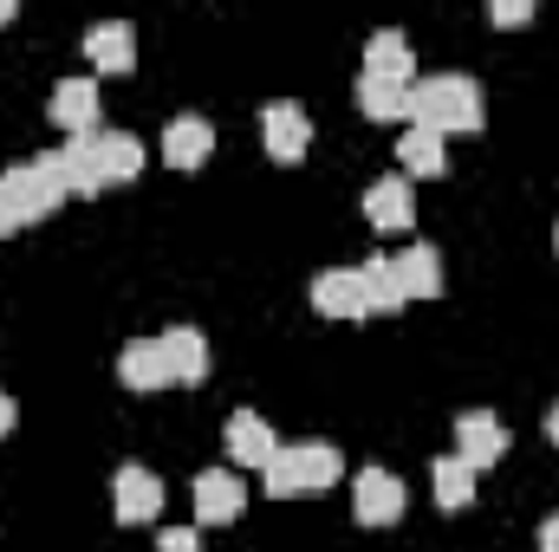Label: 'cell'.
<instances>
[{
    "instance_id": "9",
    "label": "cell",
    "mask_w": 559,
    "mask_h": 552,
    "mask_svg": "<svg viewBox=\"0 0 559 552\" xmlns=\"http://www.w3.org/2000/svg\"><path fill=\"white\" fill-rule=\"evenodd\" d=\"M274 455H280V435L267 429V416L261 410H235L228 416V461L235 468H274Z\"/></svg>"
},
{
    "instance_id": "22",
    "label": "cell",
    "mask_w": 559,
    "mask_h": 552,
    "mask_svg": "<svg viewBox=\"0 0 559 552\" xmlns=\"http://www.w3.org/2000/svg\"><path fill=\"white\" fill-rule=\"evenodd\" d=\"M397 156H404V169H411V176H442V169H449V137H436V131L411 124L404 143H397Z\"/></svg>"
},
{
    "instance_id": "29",
    "label": "cell",
    "mask_w": 559,
    "mask_h": 552,
    "mask_svg": "<svg viewBox=\"0 0 559 552\" xmlns=\"http://www.w3.org/2000/svg\"><path fill=\"white\" fill-rule=\"evenodd\" d=\"M13 422H20V410H13V397H7V391H0V435H7V429H13Z\"/></svg>"
},
{
    "instance_id": "11",
    "label": "cell",
    "mask_w": 559,
    "mask_h": 552,
    "mask_svg": "<svg viewBox=\"0 0 559 552\" xmlns=\"http://www.w3.org/2000/svg\"><path fill=\"white\" fill-rule=\"evenodd\" d=\"M312 305L325 319H371V299H365V274L358 267H332V274L312 279Z\"/></svg>"
},
{
    "instance_id": "26",
    "label": "cell",
    "mask_w": 559,
    "mask_h": 552,
    "mask_svg": "<svg viewBox=\"0 0 559 552\" xmlns=\"http://www.w3.org/2000/svg\"><path fill=\"white\" fill-rule=\"evenodd\" d=\"M488 20H495V26H521V20H534V0H495Z\"/></svg>"
},
{
    "instance_id": "24",
    "label": "cell",
    "mask_w": 559,
    "mask_h": 552,
    "mask_svg": "<svg viewBox=\"0 0 559 552\" xmlns=\"http://www.w3.org/2000/svg\"><path fill=\"white\" fill-rule=\"evenodd\" d=\"M59 163H66V189L72 195H98L105 182H98V169H92V149H85V137H72L66 149H59Z\"/></svg>"
},
{
    "instance_id": "8",
    "label": "cell",
    "mask_w": 559,
    "mask_h": 552,
    "mask_svg": "<svg viewBox=\"0 0 559 552\" xmlns=\"http://www.w3.org/2000/svg\"><path fill=\"white\" fill-rule=\"evenodd\" d=\"M261 137H267V156H274V163H299L306 143H312V118H306V105H293V98L261 105Z\"/></svg>"
},
{
    "instance_id": "21",
    "label": "cell",
    "mask_w": 559,
    "mask_h": 552,
    "mask_svg": "<svg viewBox=\"0 0 559 552\" xmlns=\"http://www.w3.org/2000/svg\"><path fill=\"white\" fill-rule=\"evenodd\" d=\"M358 274H365V299H371V312H404V305H411L404 274H397V254H371Z\"/></svg>"
},
{
    "instance_id": "17",
    "label": "cell",
    "mask_w": 559,
    "mask_h": 552,
    "mask_svg": "<svg viewBox=\"0 0 559 552\" xmlns=\"http://www.w3.org/2000/svg\"><path fill=\"white\" fill-rule=\"evenodd\" d=\"M52 124H66L72 137L98 131V85L92 79H59L52 85Z\"/></svg>"
},
{
    "instance_id": "7",
    "label": "cell",
    "mask_w": 559,
    "mask_h": 552,
    "mask_svg": "<svg viewBox=\"0 0 559 552\" xmlns=\"http://www.w3.org/2000/svg\"><path fill=\"white\" fill-rule=\"evenodd\" d=\"M189 494H195V520H202V527H228V520H241V507H248V488H241L235 468H202Z\"/></svg>"
},
{
    "instance_id": "3",
    "label": "cell",
    "mask_w": 559,
    "mask_h": 552,
    "mask_svg": "<svg viewBox=\"0 0 559 552\" xmlns=\"http://www.w3.org/2000/svg\"><path fill=\"white\" fill-rule=\"evenodd\" d=\"M7 182H13V195H20V208H26V221H46L52 208H66V163H59V149H39V156H26V163H13L7 169Z\"/></svg>"
},
{
    "instance_id": "28",
    "label": "cell",
    "mask_w": 559,
    "mask_h": 552,
    "mask_svg": "<svg viewBox=\"0 0 559 552\" xmlns=\"http://www.w3.org/2000/svg\"><path fill=\"white\" fill-rule=\"evenodd\" d=\"M540 552H559V514H547V520H540Z\"/></svg>"
},
{
    "instance_id": "16",
    "label": "cell",
    "mask_w": 559,
    "mask_h": 552,
    "mask_svg": "<svg viewBox=\"0 0 559 552\" xmlns=\"http://www.w3.org/2000/svg\"><path fill=\"white\" fill-rule=\"evenodd\" d=\"M365 72H378V79H404V85H417V52H411V39H404V26H378V33L365 39Z\"/></svg>"
},
{
    "instance_id": "13",
    "label": "cell",
    "mask_w": 559,
    "mask_h": 552,
    "mask_svg": "<svg viewBox=\"0 0 559 552\" xmlns=\"http://www.w3.org/2000/svg\"><path fill=\"white\" fill-rule=\"evenodd\" d=\"M156 345H163V364H169V384H189V391H195V384L209 377V338H202L195 325H169V332H163Z\"/></svg>"
},
{
    "instance_id": "27",
    "label": "cell",
    "mask_w": 559,
    "mask_h": 552,
    "mask_svg": "<svg viewBox=\"0 0 559 552\" xmlns=\"http://www.w3.org/2000/svg\"><path fill=\"white\" fill-rule=\"evenodd\" d=\"M156 552H202V540H195V527H163Z\"/></svg>"
},
{
    "instance_id": "12",
    "label": "cell",
    "mask_w": 559,
    "mask_h": 552,
    "mask_svg": "<svg viewBox=\"0 0 559 552\" xmlns=\"http://www.w3.org/2000/svg\"><path fill=\"white\" fill-rule=\"evenodd\" d=\"M85 52L98 72H131L138 65V26L131 20H92L85 26Z\"/></svg>"
},
{
    "instance_id": "1",
    "label": "cell",
    "mask_w": 559,
    "mask_h": 552,
    "mask_svg": "<svg viewBox=\"0 0 559 552\" xmlns=\"http://www.w3.org/2000/svg\"><path fill=\"white\" fill-rule=\"evenodd\" d=\"M411 124L449 137V131H481L488 111H481V85L468 72H436V79H417L411 85Z\"/></svg>"
},
{
    "instance_id": "20",
    "label": "cell",
    "mask_w": 559,
    "mask_h": 552,
    "mask_svg": "<svg viewBox=\"0 0 559 552\" xmlns=\"http://www.w3.org/2000/svg\"><path fill=\"white\" fill-rule=\"evenodd\" d=\"M429 494H436V507H468L475 501V468L462 461V455H436L429 461Z\"/></svg>"
},
{
    "instance_id": "14",
    "label": "cell",
    "mask_w": 559,
    "mask_h": 552,
    "mask_svg": "<svg viewBox=\"0 0 559 552\" xmlns=\"http://www.w3.org/2000/svg\"><path fill=\"white\" fill-rule=\"evenodd\" d=\"M365 221H371V228H384V235H397V228H411V221H417V202H411V182H404V176H378V182L365 189Z\"/></svg>"
},
{
    "instance_id": "5",
    "label": "cell",
    "mask_w": 559,
    "mask_h": 552,
    "mask_svg": "<svg viewBox=\"0 0 559 552\" xmlns=\"http://www.w3.org/2000/svg\"><path fill=\"white\" fill-rule=\"evenodd\" d=\"M508 442H514V435H508V422H501L495 410H462L455 416V455H462L475 475L495 468V461L508 455Z\"/></svg>"
},
{
    "instance_id": "6",
    "label": "cell",
    "mask_w": 559,
    "mask_h": 552,
    "mask_svg": "<svg viewBox=\"0 0 559 552\" xmlns=\"http://www.w3.org/2000/svg\"><path fill=\"white\" fill-rule=\"evenodd\" d=\"M111 507H118L124 527H150V520L163 514V481H156L143 461H124V468L111 475Z\"/></svg>"
},
{
    "instance_id": "31",
    "label": "cell",
    "mask_w": 559,
    "mask_h": 552,
    "mask_svg": "<svg viewBox=\"0 0 559 552\" xmlns=\"http://www.w3.org/2000/svg\"><path fill=\"white\" fill-rule=\"evenodd\" d=\"M0 20H13V0H0Z\"/></svg>"
},
{
    "instance_id": "25",
    "label": "cell",
    "mask_w": 559,
    "mask_h": 552,
    "mask_svg": "<svg viewBox=\"0 0 559 552\" xmlns=\"http://www.w3.org/2000/svg\"><path fill=\"white\" fill-rule=\"evenodd\" d=\"M20 228H26V208H20V195H13V182L0 176V241H7V235H20Z\"/></svg>"
},
{
    "instance_id": "18",
    "label": "cell",
    "mask_w": 559,
    "mask_h": 552,
    "mask_svg": "<svg viewBox=\"0 0 559 552\" xmlns=\"http://www.w3.org/2000/svg\"><path fill=\"white\" fill-rule=\"evenodd\" d=\"M118 384L124 391H163L169 384V364H163V345L156 338H131L118 351Z\"/></svg>"
},
{
    "instance_id": "23",
    "label": "cell",
    "mask_w": 559,
    "mask_h": 552,
    "mask_svg": "<svg viewBox=\"0 0 559 552\" xmlns=\"http://www.w3.org/2000/svg\"><path fill=\"white\" fill-rule=\"evenodd\" d=\"M397 274H404V292L411 299H436L442 292V254L436 248H404L397 254Z\"/></svg>"
},
{
    "instance_id": "4",
    "label": "cell",
    "mask_w": 559,
    "mask_h": 552,
    "mask_svg": "<svg viewBox=\"0 0 559 552\" xmlns=\"http://www.w3.org/2000/svg\"><path fill=\"white\" fill-rule=\"evenodd\" d=\"M404 501H411V488H404L391 468H358V481H352V514H358V527H397V520H404Z\"/></svg>"
},
{
    "instance_id": "2",
    "label": "cell",
    "mask_w": 559,
    "mask_h": 552,
    "mask_svg": "<svg viewBox=\"0 0 559 552\" xmlns=\"http://www.w3.org/2000/svg\"><path fill=\"white\" fill-rule=\"evenodd\" d=\"M338 468H345V455H338L332 442H280L274 468H267V494H274V501L319 494V488L338 481Z\"/></svg>"
},
{
    "instance_id": "30",
    "label": "cell",
    "mask_w": 559,
    "mask_h": 552,
    "mask_svg": "<svg viewBox=\"0 0 559 552\" xmlns=\"http://www.w3.org/2000/svg\"><path fill=\"white\" fill-rule=\"evenodd\" d=\"M547 435H554V442H559V404H554V410H547Z\"/></svg>"
},
{
    "instance_id": "10",
    "label": "cell",
    "mask_w": 559,
    "mask_h": 552,
    "mask_svg": "<svg viewBox=\"0 0 559 552\" xmlns=\"http://www.w3.org/2000/svg\"><path fill=\"white\" fill-rule=\"evenodd\" d=\"M85 149H92V169H98V182L111 189V182H131L143 169V143L131 131H85Z\"/></svg>"
},
{
    "instance_id": "15",
    "label": "cell",
    "mask_w": 559,
    "mask_h": 552,
    "mask_svg": "<svg viewBox=\"0 0 559 552\" xmlns=\"http://www.w3.org/2000/svg\"><path fill=\"white\" fill-rule=\"evenodd\" d=\"M215 149V124L209 118H169L163 124V163L169 169H202Z\"/></svg>"
},
{
    "instance_id": "19",
    "label": "cell",
    "mask_w": 559,
    "mask_h": 552,
    "mask_svg": "<svg viewBox=\"0 0 559 552\" xmlns=\"http://www.w3.org/2000/svg\"><path fill=\"white\" fill-rule=\"evenodd\" d=\"M358 111L378 118V124H397V118H411V85H404V79L358 72Z\"/></svg>"
}]
</instances>
